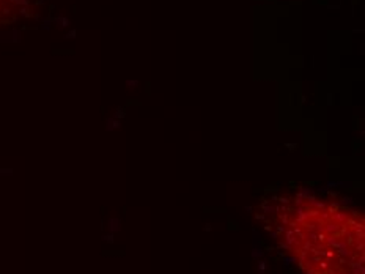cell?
Wrapping results in <instances>:
<instances>
[{
    "label": "cell",
    "instance_id": "cell-1",
    "mask_svg": "<svg viewBox=\"0 0 365 274\" xmlns=\"http://www.w3.org/2000/svg\"><path fill=\"white\" fill-rule=\"evenodd\" d=\"M277 240L306 274H364V220L318 197H293L276 213Z\"/></svg>",
    "mask_w": 365,
    "mask_h": 274
}]
</instances>
